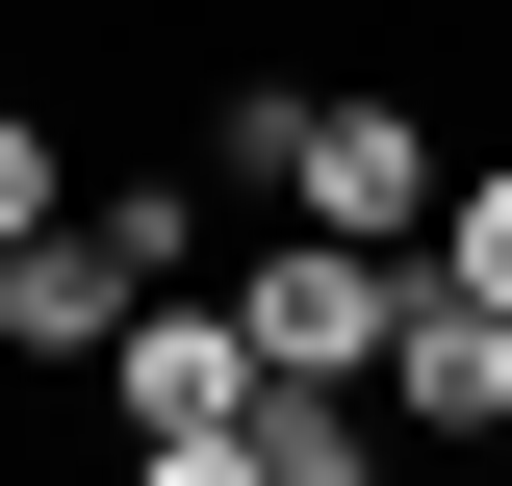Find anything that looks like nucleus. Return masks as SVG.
Masks as SVG:
<instances>
[{"label": "nucleus", "mask_w": 512, "mask_h": 486, "mask_svg": "<svg viewBox=\"0 0 512 486\" xmlns=\"http://www.w3.org/2000/svg\"><path fill=\"white\" fill-rule=\"evenodd\" d=\"M128 307H154V231H128V205H52V231L0 256V359H26V384H103Z\"/></svg>", "instance_id": "obj_1"}, {"label": "nucleus", "mask_w": 512, "mask_h": 486, "mask_svg": "<svg viewBox=\"0 0 512 486\" xmlns=\"http://www.w3.org/2000/svg\"><path fill=\"white\" fill-rule=\"evenodd\" d=\"M26 231H52V128L0 103V256H26Z\"/></svg>", "instance_id": "obj_7"}, {"label": "nucleus", "mask_w": 512, "mask_h": 486, "mask_svg": "<svg viewBox=\"0 0 512 486\" xmlns=\"http://www.w3.org/2000/svg\"><path fill=\"white\" fill-rule=\"evenodd\" d=\"M103 384H128V435H154V461L205 486V461L256 435V307H180V282H154V307H128V359H103Z\"/></svg>", "instance_id": "obj_3"}, {"label": "nucleus", "mask_w": 512, "mask_h": 486, "mask_svg": "<svg viewBox=\"0 0 512 486\" xmlns=\"http://www.w3.org/2000/svg\"><path fill=\"white\" fill-rule=\"evenodd\" d=\"M282 205H333V231L410 256V231H436V128H410V103H308V128H282Z\"/></svg>", "instance_id": "obj_5"}, {"label": "nucleus", "mask_w": 512, "mask_h": 486, "mask_svg": "<svg viewBox=\"0 0 512 486\" xmlns=\"http://www.w3.org/2000/svg\"><path fill=\"white\" fill-rule=\"evenodd\" d=\"M384 307H410V256L333 231V205H282V256H256V359H282V384H384Z\"/></svg>", "instance_id": "obj_2"}, {"label": "nucleus", "mask_w": 512, "mask_h": 486, "mask_svg": "<svg viewBox=\"0 0 512 486\" xmlns=\"http://www.w3.org/2000/svg\"><path fill=\"white\" fill-rule=\"evenodd\" d=\"M461 282H487V307H512V180H461Z\"/></svg>", "instance_id": "obj_8"}, {"label": "nucleus", "mask_w": 512, "mask_h": 486, "mask_svg": "<svg viewBox=\"0 0 512 486\" xmlns=\"http://www.w3.org/2000/svg\"><path fill=\"white\" fill-rule=\"evenodd\" d=\"M231 461H256V486H333V461H359V410H333V384H282V359H256V435H231Z\"/></svg>", "instance_id": "obj_6"}, {"label": "nucleus", "mask_w": 512, "mask_h": 486, "mask_svg": "<svg viewBox=\"0 0 512 486\" xmlns=\"http://www.w3.org/2000/svg\"><path fill=\"white\" fill-rule=\"evenodd\" d=\"M384 410L410 435H512V307L461 256H410V307H384Z\"/></svg>", "instance_id": "obj_4"}]
</instances>
